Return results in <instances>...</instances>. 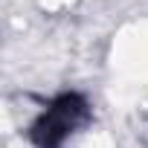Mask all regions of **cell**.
<instances>
[{
  "mask_svg": "<svg viewBox=\"0 0 148 148\" xmlns=\"http://www.w3.org/2000/svg\"><path fill=\"white\" fill-rule=\"evenodd\" d=\"M87 122H90V102L79 90H64L44 105L38 119L29 125L26 136L35 148H64V142Z\"/></svg>",
  "mask_w": 148,
  "mask_h": 148,
  "instance_id": "cell-1",
  "label": "cell"
}]
</instances>
